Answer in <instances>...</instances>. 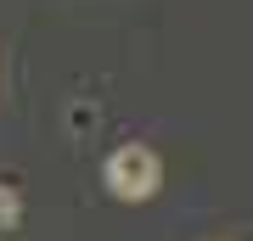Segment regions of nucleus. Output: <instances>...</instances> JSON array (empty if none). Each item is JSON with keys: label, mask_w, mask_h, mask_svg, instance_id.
<instances>
[{"label": "nucleus", "mask_w": 253, "mask_h": 241, "mask_svg": "<svg viewBox=\"0 0 253 241\" xmlns=\"http://www.w3.org/2000/svg\"><path fill=\"white\" fill-rule=\"evenodd\" d=\"M158 157H152V146H118V152L107 157V185H113V197H124V202H146L158 191Z\"/></svg>", "instance_id": "obj_1"}, {"label": "nucleus", "mask_w": 253, "mask_h": 241, "mask_svg": "<svg viewBox=\"0 0 253 241\" xmlns=\"http://www.w3.org/2000/svg\"><path fill=\"white\" fill-rule=\"evenodd\" d=\"M11 224H17V197H11L6 185H0V236H6Z\"/></svg>", "instance_id": "obj_2"}]
</instances>
